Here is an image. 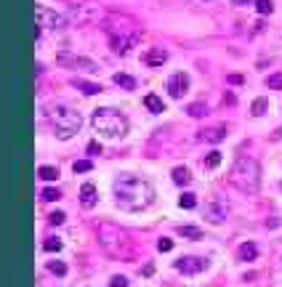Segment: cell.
<instances>
[{
    "label": "cell",
    "instance_id": "6da1fadb",
    "mask_svg": "<svg viewBox=\"0 0 282 287\" xmlns=\"http://www.w3.org/2000/svg\"><path fill=\"white\" fill-rule=\"evenodd\" d=\"M115 200H117V205H120L123 210L136 213V210H144V207L152 205L155 189L147 178L125 173V175H120V178L115 181Z\"/></svg>",
    "mask_w": 282,
    "mask_h": 287
},
{
    "label": "cell",
    "instance_id": "7a4b0ae2",
    "mask_svg": "<svg viewBox=\"0 0 282 287\" xmlns=\"http://www.w3.org/2000/svg\"><path fill=\"white\" fill-rule=\"evenodd\" d=\"M107 35H109V43L117 54H128L130 48H136L141 40V29L136 27L130 19H120V27L115 24V19L107 22Z\"/></svg>",
    "mask_w": 282,
    "mask_h": 287
},
{
    "label": "cell",
    "instance_id": "3957f363",
    "mask_svg": "<svg viewBox=\"0 0 282 287\" xmlns=\"http://www.w3.org/2000/svg\"><path fill=\"white\" fill-rule=\"evenodd\" d=\"M91 122H94L96 133L107 136V139H117V136H125L128 133V120L120 112L109 109V107L96 109L94 117H91Z\"/></svg>",
    "mask_w": 282,
    "mask_h": 287
},
{
    "label": "cell",
    "instance_id": "277c9868",
    "mask_svg": "<svg viewBox=\"0 0 282 287\" xmlns=\"http://www.w3.org/2000/svg\"><path fill=\"white\" fill-rule=\"evenodd\" d=\"M258 178H261V168L258 162L251 157H240L232 168V184L245 194H253L258 189Z\"/></svg>",
    "mask_w": 282,
    "mask_h": 287
},
{
    "label": "cell",
    "instance_id": "5b68a950",
    "mask_svg": "<svg viewBox=\"0 0 282 287\" xmlns=\"http://www.w3.org/2000/svg\"><path fill=\"white\" fill-rule=\"evenodd\" d=\"M51 122H54L56 136H59L62 141L72 139V136L80 130V125H83L80 112H75L72 107H64V104H56V107H51Z\"/></svg>",
    "mask_w": 282,
    "mask_h": 287
},
{
    "label": "cell",
    "instance_id": "8992f818",
    "mask_svg": "<svg viewBox=\"0 0 282 287\" xmlns=\"http://www.w3.org/2000/svg\"><path fill=\"white\" fill-rule=\"evenodd\" d=\"M35 24L37 27H48V29H56V27H64L67 24V19L62 14H56V11H51L48 5H35Z\"/></svg>",
    "mask_w": 282,
    "mask_h": 287
},
{
    "label": "cell",
    "instance_id": "52a82bcc",
    "mask_svg": "<svg viewBox=\"0 0 282 287\" xmlns=\"http://www.w3.org/2000/svg\"><path fill=\"white\" fill-rule=\"evenodd\" d=\"M56 61L62 64V67H67V69H85V72L99 69V67H96V61H91V58H83V56H75V54H59Z\"/></svg>",
    "mask_w": 282,
    "mask_h": 287
},
{
    "label": "cell",
    "instance_id": "ba28073f",
    "mask_svg": "<svg viewBox=\"0 0 282 287\" xmlns=\"http://www.w3.org/2000/svg\"><path fill=\"white\" fill-rule=\"evenodd\" d=\"M187 90H189V77H187V72H176V75H170V80H168V93L173 96V99H181Z\"/></svg>",
    "mask_w": 282,
    "mask_h": 287
},
{
    "label": "cell",
    "instance_id": "9c48e42d",
    "mask_svg": "<svg viewBox=\"0 0 282 287\" xmlns=\"http://www.w3.org/2000/svg\"><path fill=\"white\" fill-rule=\"evenodd\" d=\"M205 266H208L205 258H192V256L176 260V269H179L181 274H200V271H205Z\"/></svg>",
    "mask_w": 282,
    "mask_h": 287
},
{
    "label": "cell",
    "instance_id": "30bf717a",
    "mask_svg": "<svg viewBox=\"0 0 282 287\" xmlns=\"http://www.w3.org/2000/svg\"><path fill=\"white\" fill-rule=\"evenodd\" d=\"M144 61H147L149 67H162V64L168 61V51L165 48H149L147 56H144Z\"/></svg>",
    "mask_w": 282,
    "mask_h": 287
},
{
    "label": "cell",
    "instance_id": "8fae6325",
    "mask_svg": "<svg viewBox=\"0 0 282 287\" xmlns=\"http://www.w3.org/2000/svg\"><path fill=\"white\" fill-rule=\"evenodd\" d=\"M94 16H96V11L91 8V5H77V8H72V14H69V19H72V22H77V24L91 22Z\"/></svg>",
    "mask_w": 282,
    "mask_h": 287
},
{
    "label": "cell",
    "instance_id": "7c38bea8",
    "mask_svg": "<svg viewBox=\"0 0 282 287\" xmlns=\"http://www.w3.org/2000/svg\"><path fill=\"white\" fill-rule=\"evenodd\" d=\"M205 215H208V221H213V224H221V221L226 218V205H221V202H211V205L205 207Z\"/></svg>",
    "mask_w": 282,
    "mask_h": 287
},
{
    "label": "cell",
    "instance_id": "4fadbf2b",
    "mask_svg": "<svg viewBox=\"0 0 282 287\" xmlns=\"http://www.w3.org/2000/svg\"><path fill=\"white\" fill-rule=\"evenodd\" d=\"M80 202L85 207H94L96 205V186L94 184H83L80 186Z\"/></svg>",
    "mask_w": 282,
    "mask_h": 287
},
{
    "label": "cell",
    "instance_id": "5bb4252c",
    "mask_svg": "<svg viewBox=\"0 0 282 287\" xmlns=\"http://www.w3.org/2000/svg\"><path fill=\"white\" fill-rule=\"evenodd\" d=\"M144 107H147L149 112H155V115L165 112V104H162V99H160V96H155V93H147V96H144Z\"/></svg>",
    "mask_w": 282,
    "mask_h": 287
},
{
    "label": "cell",
    "instance_id": "9a60e30c",
    "mask_svg": "<svg viewBox=\"0 0 282 287\" xmlns=\"http://www.w3.org/2000/svg\"><path fill=\"white\" fill-rule=\"evenodd\" d=\"M237 256H240V260H255V258H258V247H255L253 242H242L240 250H237Z\"/></svg>",
    "mask_w": 282,
    "mask_h": 287
},
{
    "label": "cell",
    "instance_id": "2e32d148",
    "mask_svg": "<svg viewBox=\"0 0 282 287\" xmlns=\"http://www.w3.org/2000/svg\"><path fill=\"white\" fill-rule=\"evenodd\" d=\"M202 139L211 141V144H219V141H224V139H226V128H224V125L211 128V130H205V133H202Z\"/></svg>",
    "mask_w": 282,
    "mask_h": 287
},
{
    "label": "cell",
    "instance_id": "e0dca14e",
    "mask_svg": "<svg viewBox=\"0 0 282 287\" xmlns=\"http://www.w3.org/2000/svg\"><path fill=\"white\" fill-rule=\"evenodd\" d=\"M115 86H120L125 90H136V80L130 75H125V72H117V75H115Z\"/></svg>",
    "mask_w": 282,
    "mask_h": 287
},
{
    "label": "cell",
    "instance_id": "ac0fdd59",
    "mask_svg": "<svg viewBox=\"0 0 282 287\" xmlns=\"http://www.w3.org/2000/svg\"><path fill=\"white\" fill-rule=\"evenodd\" d=\"M173 181L179 186H187L189 181H192V173H189V168H173Z\"/></svg>",
    "mask_w": 282,
    "mask_h": 287
},
{
    "label": "cell",
    "instance_id": "d6986e66",
    "mask_svg": "<svg viewBox=\"0 0 282 287\" xmlns=\"http://www.w3.org/2000/svg\"><path fill=\"white\" fill-rule=\"evenodd\" d=\"M37 175H40L43 181H56V178H59V168L43 165V168H37Z\"/></svg>",
    "mask_w": 282,
    "mask_h": 287
},
{
    "label": "cell",
    "instance_id": "ffe728a7",
    "mask_svg": "<svg viewBox=\"0 0 282 287\" xmlns=\"http://www.w3.org/2000/svg\"><path fill=\"white\" fill-rule=\"evenodd\" d=\"M75 86L83 90V93L94 96V93H101V86H96V83H85V80H75Z\"/></svg>",
    "mask_w": 282,
    "mask_h": 287
},
{
    "label": "cell",
    "instance_id": "44dd1931",
    "mask_svg": "<svg viewBox=\"0 0 282 287\" xmlns=\"http://www.w3.org/2000/svg\"><path fill=\"white\" fill-rule=\"evenodd\" d=\"M179 234L189 239H202V229H197V226H179Z\"/></svg>",
    "mask_w": 282,
    "mask_h": 287
},
{
    "label": "cell",
    "instance_id": "7402d4cb",
    "mask_svg": "<svg viewBox=\"0 0 282 287\" xmlns=\"http://www.w3.org/2000/svg\"><path fill=\"white\" fill-rule=\"evenodd\" d=\"M255 11H258L261 16H269L274 11V3L272 0H255Z\"/></svg>",
    "mask_w": 282,
    "mask_h": 287
},
{
    "label": "cell",
    "instance_id": "603a6c76",
    "mask_svg": "<svg viewBox=\"0 0 282 287\" xmlns=\"http://www.w3.org/2000/svg\"><path fill=\"white\" fill-rule=\"evenodd\" d=\"M202 165H205L208 171H213V168H219V165H221V152H211L205 160H202Z\"/></svg>",
    "mask_w": 282,
    "mask_h": 287
},
{
    "label": "cell",
    "instance_id": "cb8c5ba5",
    "mask_svg": "<svg viewBox=\"0 0 282 287\" xmlns=\"http://www.w3.org/2000/svg\"><path fill=\"white\" fill-rule=\"evenodd\" d=\"M266 107H269V101H266V99H255V101H253V107H251V112H253L255 117H261V115H266Z\"/></svg>",
    "mask_w": 282,
    "mask_h": 287
},
{
    "label": "cell",
    "instance_id": "d4e9b609",
    "mask_svg": "<svg viewBox=\"0 0 282 287\" xmlns=\"http://www.w3.org/2000/svg\"><path fill=\"white\" fill-rule=\"evenodd\" d=\"M179 205H181V207H187V210H192V207L197 205V197L187 192V194H181V197H179Z\"/></svg>",
    "mask_w": 282,
    "mask_h": 287
},
{
    "label": "cell",
    "instance_id": "484cf974",
    "mask_svg": "<svg viewBox=\"0 0 282 287\" xmlns=\"http://www.w3.org/2000/svg\"><path fill=\"white\" fill-rule=\"evenodd\" d=\"M266 86L272 90H282V72H277V75H269L266 77Z\"/></svg>",
    "mask_w": 282,
    "mask_h": 287
},
{
    "label": "cell",
    "instance_id": "4316f807",
    "mask_svg": "<svg viewBox=\"0 0 282 287\" xmlns=\"http://www.w3.org/2000/svg\"><path fill=\"white\" fill-rule=\"evenodd\" d=\"M48 271L56 274V277H64V274H67V266H64L62 260H51V263H48Z\"/></svg>",
    "mask_w": 282,
    "mask_h": 287
},
{
    "label": "cell",
    "instance_id": "83f0119b",
    "mask_svg": "<svg viewBox=\"0 0 282 287\" xmlns=\"http://www.w3.org/2000/svg\"><path fill=\"white\" fill-rule=\"evenodd\" d=\"M187 112L192 115V117H205V115H208V107H205V104H192Z\"/></svg>",
    "mask_w": 282,
    "mask_h": 287
},
{
    "label": "cell",
    "instance_id": "f1b7e54d",
    "mask_svg": "<svg viewBox=\"0 0 282 287\" xmlns=\"http://www.w3.org/2000/svg\"><path fill=\"white\" fill-rule=\"evenodd\" d=\"M72 168H75V173H88L91 168H94V162H91V160H77Z\"/></svg>",
    "mask_w": 282,
    "mask_h": 287
},
{
    "label": "cell",
    "instance_id": "f546056e",
    "mask_svg": "<svg viewBox=\"0 0 282 287\" xmlns=\"http://www.w3.org/2000/svg\"><path fill=\"white\" fill-rule=\"evenodd\" d=\"M40 197L45 200V202H54V200H59V197H62V194H59V189H43V194H40Z\"/></svg>",
    "mask_w": 282,
    "mask_h": 287
},
{
    "label": "cell",
    "instance_id": "4dcf8cb0",
    "mask_svg": "<svg viewBox=\"0 0 282 287\" xmlns=\"http://www.w3.org/2000/svg\"><path fill=\"white\" fill-rule=\"evenodd\" d=\"M43 247H45L48 253H56V250H62V242H59V239H45Z\"/></svg>",
    "mask_w": 282,
    "mask_h": 287
},
{
    "label": "cell",
    "instance_id": "1f68e13d",
    "mask_svg": "<svg viewBox=\"0 0 282 287\" xmlns=\"http://www.w3.org/2000/svg\"><path fill=\"white\" fill-rule=\"evenodd\" d=\"M157 250H160V253H168V250H173V242H170V239H165V237H162L160 242H157Z\"/></svg>",
    "mask_w": 282,
    "mask_h": 287
},
{
    "label": "cell",
    "instance_id": "d6a6232c",
    "mask_svg": "<svg viewBox=\"0 0 282 287\" xmlns=\"http://www.w3.org/2000/svg\"><path fill=\"white\" fill-rule=\"evenodd\" d=\"M48 218H51V224H64V218H67V215H64L62 210H56V213H51Z\"/></svg>",
    "mask_w": 282,
    "mask_h": 287
},
{
    "label": "cell",
    "instance_id": "836d02e7",
    "mask_svg": "<svg viewBox=\"0 0 282 287\" xmlns=\"http://www.w3.org/2000/svg\"><path fill=\"white\" fill-rule=\"evenodd\" d=\"M128 279L125 277H112V282H109V287H125Z\"/></svg>",
    "mask_w": 282,
    "mask_h": 287
},
{
    "label": "cell",
    "instance_id": "e575fe53",
    "mask_svg": "<svg viewBox=\"0 0 282 287\" xmlns=\"http://www.w3.org/2000/svg\"><path fill=\"white\" fill-rule=\"evenodd\" d=\"M88 154H101V144L91 141V144H88Z\"/></svg>",
    "mask_w": 282,
    "mask_h": 287
},
{
    "label": "cell",
    "instance_id": "d590c367",
    "mask_svg": "<svg viewBox=\"0 0 282 287\" xmlns=\"http://www.w3.org/2000/svg\"><path fill=\"white\" fill-rule=\"evenodd\" d=\"M229 83H234V86H240V83H242V75H229Z\"/></svg>",
    "mask_w": 282,
    "mask_h": 287
},
{
    "label": "cell",
    "instance_id": "8d00e7d4",
    "mask_svg": "<svg viewBox=\"0 0 282 287\" xmlns=\"http://www.w3.org/2000/svg\"><path fill=\"white\" fill-rule=\"evenodd\" d=\"M234 3H237V5H240V3H248V0H234Z\"/></svg>",
    "mask_w": 282,
    "mask_h": 287
}]
</instances>
